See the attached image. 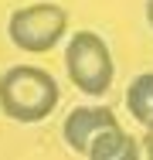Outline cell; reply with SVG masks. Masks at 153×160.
I'll list each match as a JSON object with an SVG mask.
<instances>
[{"mask_svg": "<svg viewBox=\"0 0 153 160\" xmlns=\"http://www.w3.org/2000/svg\"><path fill=\"white\" fill-rule=\"evenodd\" d=\"M61 89L51 72L37 65H14L0 75V109L14 123H41L58 109Z\"/></svg>", "mask_w": 153, "mask_h": 160, "instance_id": "cell-1", "label": "cell"}, {"mask_svg": "<svg viewBox=\"0 0 153 160\" xmlns=\"http://www.w3.org/2000/svg\"><path fill=\"white\" fill-rule=\"evenodd\" d=\"M65 72L72 85L85 96H106L116 78V62L102 34L95 31H75L65 44Z\"/></svg>", "mask_w": 153, "mask_h": 160, "instance_id": "cell-2", "label": "cell"}, {"mask_svg": "<svg viewBox=\"0 0 153 160\" xmlns=\"http://www.w3.org/2000/svg\"><path fill=\"white\" fill-rule=\"evenodd\" d=\"M7 34L14 48L27 55H44L68 34V14L58 3H31L10 14Z\"/></svg>", "mask_w": 153, "mask_h": 160, "instance_id": "cell-3", "label": "cell"}, {"mask_svg": "<svg viewBox=\"0 0 153 160\" xmlns=\"http://www.w3.org/2000/svg\"><path fill=\"white\" fill-rule=\"evenodd\" d=\"M109 126H119V119L112 116V109H106V106H78V109H72L65 116L61 136H65V143L75 153H89L92 140Z\"/></svg>", "mask_w": 153, "mask_h": 160, "instance_id": "cell-4", "label": "cell"}, {"mask_svg": "<svg viewBox=\"0 0 153 160\" xmlns=\"http://www.w3.org/2000/svg\"><path fill=\"white\" fill-rule=\"evenodd\" d=\"M85 157L89 160H140V143L122 126H109L92 140Z\"/></svg>", "mask_w": 153, "mask_h": 160, "instance_id": "cell-5", "label": "cell"}, {"mask_svg": "<svg viewBox=\"0 0 153 160\" xmlns=\"http://www.w3.org/2000/svg\"><path fill=\"white\" fill-rule=\"evenodd\" d=\"M126 109L136 123L153 126V72H143L126 89Z\"/></svg>", "mask_w": 153, "mask_h": 160, "instance_id": "cell-6", "label": "cell"}, {"mask_svg": "<svg viewBox=\"0 0 153 160\" xmlns=\"http://www.w3.org/2000/svg\"><path fill=\"white\" fill-rule=\"evenodd\" d=\"M143 153H146V160H153V126H146V140H143Z\"/></svg>", "mask_w": 153, "mask_h": 160, "instance_id": "cell-7", "label": "cell"}, {"mask_svg": "<svg viewBox=\"0 0 153 160\" xmlns=\"http://www.w3.org/2000/svg\"><path fill=\"white\" fill-rule=\"evenodd\" d=\"M146 21H150V28H153V0H146Z\"/></svg>", "mask_w": 153, "mask_h": 160, "instance_id": "cell-8", "label": "cell"}]
</instances>
